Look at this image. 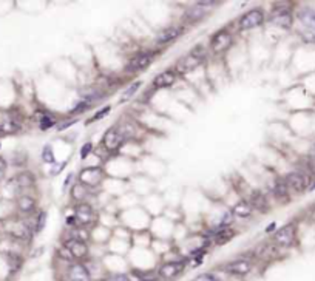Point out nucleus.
I'll use <instances>...</instances> for the list:
<instances>
[{"mask_svg":"<svg viewBox=\"0 0 315 281\" xmlns=\"http://www.w3.org/2000/svg\"><path fill=\"white\" fill-rule=\"evenodd\" d=\"M274 195L278 201H287L289 199V189L284 182V180H278L274 184Z\"/></svg>","mask_w":315,"mask_h":281,"instance_id":"22","label":"nucleus"},{"mask_svg":"<svg viewBox=\"0 0 315 281\" xmlns=\"http://www.w3.org/2000/svg\"><path fill=\"white\" fill-rule=\"evenodd\" d=\"M252 206L249 202H246V201H240V202H236L235 206L232 207L231 210V214L236 218H249L252 215Z\"/></svg>","mask_w":315,"mask_h":281,"instance_id":"20","label":"nucleus"},{"mask_svg":"<svg viewBox=\"0 0 315 281\" xmlns=\"http://www.w3.org/2000/svg\"><path fill=\"white\" fill-rule=\"evenodd\" d=\"M187 269V260L182 258V260H175V261H167V263H163L156 274L159 277V280L163 281H173L176 280L178 277L182 275V272Z\"/></svg>","mask_w":315,"mask_h":281,"instance_id":"1","label":"nucleus"},{"mask_svg":"<svg viewBox=\"0 0 315 281\" xmlns=\"http://www.w3.org/2000/svg\"><path fill=\"white\" fill-rule=\"evenodd\" d=\"M249 204L252 206V209H257L260 212H267V209H269L267 199H266V197L260 190H255L250 195V202Z\"/></svg>","mask_w":315,"mask_h":281,"instance_id":"19","label":"nucleus"},{"mask_svg":"<svg viewBox=\"0 0 315 281\" xmlns=\"http://www.w3.org/2000/svg\"><path fill=\"white\" fill-rule=\"evenodd\" d=\"M91 150H93V144H91V142H87V144H85V146L81 149V159L87 158L90 153H91Z\"/></svg>","mask_w":315,"mask_h":281,"instance_id":"36","label":"nucleus"},{"mask_svg":"<svg viewBox=\"0 0 315 281\" xmlns=\"http://www.w3.org/2000/svg\"><path fill=\"white\" fill-rule=\"evenodd\" d=\"M176 81V74L173 70H166L163 73H159L155 79H153V87L155 88H168L172 87Z\"/></svg>","mask_w":315,"mask_h":281,"instance_id":"17","label":"nucleus"},{"mask_svg":"<svg viewBox=\"0 0 315 281\" xmlns=\"http://www.w3.org/2000/svg\"><path fill=\"white\" fill-rule=\"evenodd\" d=\"M275 226H277L275 223H272L270 226H267V227H266V232H267V233H269V232H274V229H275Z\"/></svg>","mask_w":315,"mask_h":281,"instance_id":"40","label":"nucleus"},{"mask_svg":"<svg viewBox=\"0 0 315 281\" xmlns=\"http://www.w3.org/2000/svg\"><path fill=\"white\" fill-rule=\"evenodd\" d=\"M314 189H315V181L309 185V190H314Z\"/></svg>","mask_w":315,"mask_h":281,"instance_id":"41","label":"nucleus"},{"mask_svg":"<svg viewBox=\"0 0 315 281\" xmlns=\"http://www.w3.org/2000/svg\"><path fill=\"white\" fill-rule=\"evenodd\" d=\"M253 269V263L248 258H236L224 264L223 270L231 277H246L249 275Z\"/></svg>","mask_w":315,"mask_h":281,"instance_id":"3","label":"nucleus"},{"mask_svg":"<svg viewBox=\"0 0 315 281\" xmlns=\"http://www.w3.org/2000/svg\"><path fill=\"white\" fill-rule=\"evenodd\" d=\"M34 181H36V178H34V175L30 172H22L14 178V182L19 187H22V189H25V187H31L34 184Z\"/></svg>","mask_w":315,"mask_h":281,"instance_id":"23","label":"nucleus"},{"mask_svg":"<svg viewBox=\"0 0 315 281\" xmlns=\"http://www.w3.org/2000/svg\"><path fill=\"white\" fill-rule=\"evenodd\" d=\"M64 246L71 252L74 261H81L83 258H87L90 253L87 243L82 240H76V238H68V240L64 241Z\"/></svg>","mask_w":315,"mask_h":281,"instance_id":"9","label":"nucleus"},{"mask_svg":"<svg viewBox=\"0 0 315 281\" xmlns=\"http://www.w3.org/2000/svg\"><path fill=\"white\" fill-rule=\"evenodd\" d=\"M90 107H91V104H90L88 100H81V102H78V104H76V107H73V108L70 110V113L79 115V113L85 112V110H88Z\"/></svg>","mask_w":315,"mask_h":281,"instance_id":"31","label":"nucleus"},{"mask_svg":"<svg viewBox=\"0 0 315 281\" xmlns=\"http://www.w3.org/2000/svg\"><path fill=\"white\" fill-rule=\"evenodd\" d=\"M65 165H66L65 161H64V163H61V164L54 165V168H51V175H53V176H57V175L61 173L62 170H64V167H65Z\"/></svg>","mask_w":315,"mask_h":281,"instance_id":"38","label":"nucleus"},{"mask_svg":"<svg viewBox=\"0 0 315 281\" xmlns=\"http://www.w3.org/2000/svg\"><path fill=\"white\" fill-rule=\"evenodd\" d=\"M263 22H265V14H263V11L261 10H250L240 17V30L248 31L252 28H257Z\"/></svg>","mask_w":315,"mask_h":281,"instance_id":"8","label":"nucleus"},{"mask_svg":"<svg viewBox=\"0 0 315 281\" xmlns=\"http://www.w3.org/2000/svg\"><path fill=\"white\" fill-rule=\"evenodd\" d=\"M0 134H2V132H0Z\"/></svg>","mask_w":315,"mask_h":281,"instance_id":"43","label":"nucleus"},{"mask_svg":"<svg viewBox=\"0 0 315 281\" xmlns=\"http://www.w3.org/2000/svg\"><path fill=\"white\" fill-rule=\"evenodd\" d=\"M42 159H44L45 163H48V164L54 163V153H53V147H51V146H45V147H44V151H42Z\"/></svg>","mask_w":315,"mask_h":281,"instance_id":"32","label":"nucleus"},{"mask_svg":"<svg viewBox=\"0 0 315 281\" xmlns=\"http://www.w3.org/2000/svg\"><path fill=\"white\" fill-rule=\"evenodd\" d=\"M218 5V2H198L197 5L190 6L185 13V19L189 22H198L206 16V6Z\"/></svg>","mask_w":315,"mask_h":281,"instance_id":"15","label":"nucleus"},{"mask_svg":"<svg viewBox=\"0 0 315 281\" xmlns=\"http://www.w3.org/2000/svg\"><path fill=\"white\" fill-rule=\"evenodd\" d=\"M125 138L122 136V133L116 130V129H110L104 133V138H102V146H104L107 150L110 151H115L119 147L122 146V141Z\"/></svg>","mask_w":315,"mask_h":281,"instance_id":"13","label":"nucleus"},{"mask_svg":"<svg viewBox=\"0 0 315 281\" xmlns=\"http://www.w3.org/2000/svg\"><path fill=\"white\" fill-rule=\"evenodd\" d=\"M40 130H48L50 127H53L54 125V119H53V116L51 115H42L40 117Z\"/></svg>","mask_w":315,"mask_h":281,"instance_id":"28","label":"nucleus"},{"mask_svg":"<svg viewBox=\"0 0 315 281\" xmlns=\"http://www.w3.org/2000/svg\"><path fill=\"white\" fill-rule=\"evenodd\" d=\"M270 22L277 25L280 28H284V30H289L292 27V22H294V17H292V13L287 10V8H277L270 17Z\"/></svg>","mask_w":315,"mask_h":281,"instance_id":"12","label":"nucleus"},{"mask_svg":"<svg viewBox=\"0 0 315 281\" xmlns=\"http://www.w3.org/2000/svg\"><path fill=\"white\" fill-rule=\"evenodd\" d=\"M139 87H141V82H139V81H138V82H134V83H132L130 87L124 91V95L121 96V99H119V102H127L129 99H132V98L136 95V91L139 90Z\"/></svg>","mask_w":315,"mask_h":281,"instance_id":"26","label":"nucleus"},{"mask_svg":"<svg viewBox=\"0 0 315 281\" xmlns=\"http://www.w3.org/2000/svg\"><path fill=\"white\" fill-rule=\"evenodd\" d=\"M192 281H221V278L215 275L214 272H202V274L197 275Z\"/></svg>","mask_w":315,"mask_h":281,"instance_id":"27","label":"nucleus"},{"mask_svg":"<svg viewBox=\"0 0 315 281\" xmlns=\"http://www.w3.org/2000/svg\"><path fill=\"white\" fill-rule=\"evenodd\" d=\"M66 281H93L90 269L81 261H73L65 270Z\"/></svg>","mask_w":315,"mask_h":281,"instance_id":"4","label":"nucleus"},{"mask_svg":"<svg viewBox=\"0 0 315 281\" xmlns=\"http://www.w3.org/2000/svg\"><path fill=\"white\" fill-rule=\"evenodd\" d=\"M294 240H295V226L294 224H287L282 227L274 235V244H277L278 248H289V246L294 244Z\"/></svg>","mask_w":315,"mask_h":281,"instance_id":"10","label":"nucleus"},{"mask_svg":"<svg viewBox=\"0 0 315 281\" xmlns=\"http://www.w3.org/2000/svg\"><path fill=\"white\" fill-rule=\"evenodd\" d=\"M298 20L301 22L303 27L308 30L306 33L315 36V11L311 8H301L298 11Z\"/></svg>","mask_w":315,"mask_h":281,"instance_id":"16","label":"nucleus"},{"mask_svg":"<svg viewBox=\"0 0 315 281\" xmlns=\"http://www.w3.org/2000/svg\"><path fill=\"white\" fill-rule=\"evenodd\" d=\"M110 110H112V107H110V105H108V107H104V108H100L99 112H98L95 116H93L88 122H93V121H100V119L104 117L105 115H108V113H110Z\"/></svg>","mask_w":315,"mask_h":281,"instance_id":"34","label":"nucleus"},{"mask_svg":"<svg viewBox=\"0 0 315 281\" xmlns=\"http://www.w3.org/2000/svg\"><path fill=\"white\" fill-rule=\"evenodd\" d=\"M284 182H286L289 190H294L297 193H301L306 189H309L311 178L308 175L301 173V172H291L284 178Z\"/></svg>","mask_w":315,"mask_h":281,"instance_id":"5","label":"nucleus"},{"mask_svg":"<svg viewBox=\"0 0 315 281\" xmlns=\"http://www.w3.org/2000/svg\"><path fill=\"white\" fill-rule=\"evenodd\" d=\"M182 34H184V27H170L164 31H161L156 40L159 45H166V44H170V42L176 40L180 36H182Z\"/></svg>","mask_w":315,"mask_h":281,"instance_id":"18","label":"nucleus"},{"mask_svg":"<svg viewBox=\"0 0 315 281\" xmlns=\"http://www.w3.org/2000/svg\"><path fill=\"white\" fill-rule=\"evenodd\" d=\"M231 45H232V34L226 30H221L218 33H215L210 39V48L216 54L224 53L226 50L231 48Z\"/></svg>","mask_w":315,"mask_h":281,"instance_id":"7","label":"nucleus"},{"mask_svg":"<svg viewBox=\"0 0 315 281\" xmlns=\"http://www.w3.org/2000/svg\"><path fill=\"white\" fill-rule=\"evenodd\" d=\"M104 180V170L100 167H87L79 173V184L87 187H96Z\"/></svg>","mask_w":315,"mask_h":281,"instance_id":"6","label":"nucleus"},{"mask_svg":"<svg viewBox=\"0 0 315 281\" xmlns=\"http://www.w3.org/2000/svg\"><path fill=\"white\" fill-rule=\"evenodd\" d=\"M74 216L78 219V224L79 226H88L90 223L95 221V212H93V207L90 204H79V206H76L74 209Z\"/></svg>","mask_w":315,"mask_h":281,"instance_id":"14","label":"nucleus"},{"mask_svg":"<svg viewBox=\"0 0 315 281\" xmlns=\"http://www.w3.org/2000/svg\"><path fill=\"white\" fill-rule=\"evenodd\" d=\"M57 255H59V258L61 260H64V261H66V263H73L74 261V258H73V255H71V252L68 250L65 246L62 244L61 248L57 249Z\"/></svg>","mask_w":315,"mask_h":281,"instance_id":"29","label":"nucleus"},{"mask_svg":"<svg viewBox=\"0 0 315 281\" xmlns=\"http://www.w3.org/2000/svg\"><path fill=\"white\" fill-rule=\"evenodd\" d=\"M104 281H133V278L129 274H112L105 277Z\"/></svg>","mask_w":315,"mask_h":281,"instance_id":"33","label":"nucleus"},{"mask_svg":"<svg viewBox=\"0 0 315 281\" xmlns=\"http://www.w3.org/2000/svg\"><path fill=\"white\" fill-rule=\"evenodd\" d=\"M204 59H206V50H204V47H198V48H195L190 54H187L178 62L176 70L181 74H187L193 70H197V68L204 62Z\"/></svg>","mask_w":315,"mask_h":281,"instance_id":"2","label":"nucleus"},{"mask_svg":"<svg viewBox=\"0 0 315 281\" xmlns=\"http://www.w3.org/2000/svg\"><path fill=\"white\" fill-rule=\"evenodd\" d=\"M17 207H19V210L23 212V214H30V212H33L34 207H36V201L31 197H22L17 201Z\"/></svg>","mask_w":315,"mask_h":281,"instance_id":"24","label":"nucleus"},{"mask_svg":"<svg viewBox=\"0 0 315 281\" xmlns=\"http://www.w3.org/2000/svg\"><path fill=\"white\" fill-rule=\"evenodd\" d=\"M99 281H104V278H102V280H99Z\"/></svg>","mask_w":315,"mask_h":281,"instance_id":"42","label":"nucleus"},{"mask_svg":"<svg viewBox=\"0 0 315 281\" xmlns=\"http://www.w3.org/2000/svg\"><path fill=\"white\" fill-rule=\"evenodd\" d=\"M233 221V215L231 214V212H227V214L221 218V221H219V229H223V227H227L229 224H231Z\"/></svg>","mask_w":315,"mask_h":281,"instance_id":"35","label":"nucleus"},{"mask_svg":"<svg viewBox=\"0 0 315 281\" xmlns=\"http://www.w3.org/2000/svg\"><path fill=\"white\" fill-rule=\"evenodd\" d=\"M45 224H47V214H45V212H40L39 216H37V219H36V226H34V232H36V233L42 232V231H44Z\"/></svg>","mask_w":315,"mask_h":281,"instance_id":"30","label":"nucleus"},{"mask_svg":"<svg viewBox=\"0 0 315 281\" xmlns=\"http://www.w3.org/2000/svg\"><path fill=\"white\" fill-rule=\"evenodd\" d=\"M76 122H78V119H73V121H65V122H62V124H57V132H64L65 129H68V127L74 125Z\"/></svg>","mask_w":315,"mask_h":281,"instance_id":"37","label":"nucleus"},{"mask_svg":"<svg viewBox=\"0 0 315 281\" xmlns=\"http://www.w3.org/2000/svg\"><path fill=\"white\" fill-rule=\"evenodd\" d=\"M235 232L232 231V229H227V227H223V229H219V231L215 232V236H214V240H215V244L218 246H223L226 243H229L233 238Z\"/></svg>","mask_w":315,"mask_h":281,"instance_id":"21","label":"nucleus"},{"mask_svg":"<svg viewBox=\"0 0 315 281\" xmlns=\"http://www.w3.org/2000/svg\"><path fill=\"white\" fill-rule=\"evenodd\" d=\"M153 59H155L153 53H139L130 59L125 68L127 71H142L153 62Z\"/></svg>","mask_w":315,"mask_h":281,"instance_id":"11","label":"nucleus"},{"mask_svg":"<svg viewBox=\"0 0 315 281\" xmlns=\"http://www.w3.org/2000/svg\"><path fill=\"white\" fill-rule=\"evenodd\" d=\"M5 168H6V161L3 158H0V172H3Z\"/></svg>","mask_w":315,"mask_h":281,"instance_id":"39","label":"nucleus"},{"mask_svg":"<svg viewBox=\"0 0 315 281\" xmlns=\"http://www.w3.org/2000/svg\"><path fill=\"white\" fill-rule=\"evenodd\" d=\"M87 197V190H85V187L82 184H74L71 187V198L78 202H82Z\"/></svg>","mask_w":315,"mask_h":281,"instance_id":"25","label":"nucleus"}]
</instances>
